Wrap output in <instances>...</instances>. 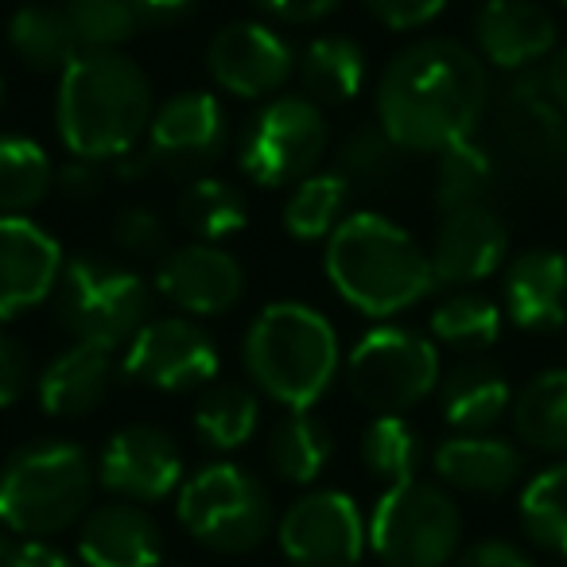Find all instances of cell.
<instances>
[{
  "instance_id": "1",
  "label": "cell",
  "mask_w": 567,
  "mask_h": 567,
  "mask_svg": "<svg viewBox=\"0 0 567 567\" xmlns=\"http://www.w3.org/2000/svg\"><path fill=\"white\" fill-rule=\"evenodd\" d=\"M489 110V71L458 40H420L389 59L378 82V125L401 152L471 141Z\"/></svg>"
},
{
  "instance_id": "2",
  "label": "cell",
  "mask_w": 567,
  "mask_h": 567,
  "mask_svg": "<svg viewBox=\"0 0 567 567\" xmlns=\"http://www.w3.org/2000/svg\"><path fill=\"white\" fill-rule=\"evenodd\" d=\"M331 288L365 319H393L432 296L435 272L424 245L373 210L347 214L323 249Z\"/></svg>"
},
{
  "instance_id": "3",
  "label": "cell",
  "mask_w": 567,
  "mask_h": 567,
  "mask_svg": "<svg viewBox=\"0 0 567 567\" xmlns=\"http://www.w3.org/2000/svg\"><path fill=\"white\" fill-rule=\"evenodd\" d=\"M152 82L121 51H79L59 74L55 125L71 156L121 159L152 125Z\"/></svg>"
},
{
  "instance_id": "4",
  "label": "cell",
  "mask_w": 567,
  "mask_h": 567,
  "mask_svg": "<svg viewBox=\"0 0 567 567\" xmlns=\"http://www.w3.org/2000/svg\"><path fill=\"white\" fill-rule=\"evenodd\" d=\"M252 389L288 412H311L339 378V331L308 303H268L241 339Z\"/></svg>"
},
{
  "instance_id": "5",
  "label": "cell",
  "mask_w": 567,
  "mask_h": 567,
  "mask_svg": "<svg viewBox=\"0 0 567 567\" xmlns=\"http://www.w3.org/2000/svg\"><path fill=\"white\" fill-rule=\"evenodd\" d=\"M97 466L79 443L32 440L0 463V517L24 540L74 528L90 509Z\"/></svg>"
},
{
  "instance_id": "6",
  "label": "cell",
  "mask_w": 567,
  "mask_h": 567,
  "mask_svg": "<svg viewBox=\"0 0 567 567\" xmlns=\"http://www.w3.org/2000/svg\"><path fill=\"white\" fill-rule=\"evenodd\" d=\"M152 288L136 268L110 257H71L55 288V316L74 342L117 354L148 323Z\"/></svg>"
},
{
  "instance_id": "7",
  "label": "cell",
  "mask_w": 567,
  "mask_h": 567,
  "mask_svg": "<svg viewBox=\"0 0 567 567\" xmlns=\"http://www.w3.org/2000/svg\"><path fill=\"white\" fill-rule=\"evenodd\" d=\"M175 517L203 548L241 556L268 540L276 505L257 474L237 463H210L183 478L175 494Z\"/></svg>"
},
{
  "instance_id": "8",
  "label": "cell",
  "mask_w": 567,
  "mask_h": 567,
  "mask_svg": "<svg viewBox=\"0 0 567 567\" xmlns=\"http://www.w3.org/2000/svg\"><path fill=\"white\" fill-rule=\"evenodd\" d=\"M463 544V513L424 478L389 486L370 517V551L381 567H451Z\"/></svg>"
},
{
  "instance_id": "9",
  "label": "cell",
  "mask_w": 567,
  "mask_h": 567,
  "mask_svg": "<svg viewBox=\"0 0 567 567\" xmlns=\"http://www.w3.org/2000/svg\"><path fill=\"white\" fill-rule=\"evenodd\" d=\"M443 365L432 339L409 327H370L347 354V385L378 416H404L440 389Z\"/></svg>"
},
{
  "instance_id": "10",
  "label": "cell",
  "mask_w": 567,
  "mask_h": 567,
  "mask_svg": "<svg viewBox=\"0 0 567 567\" xmlns=\"http://www.w3.org/2000/svg\"><path fill=\"white\" fill-rule=\"evenodd\" d=\"M327 144H331V128H327L323 105L303 94H284L249 121L237 159L249 183L280 190L308 179L327 156Z\"/></svg>"
},
{
  "instance_id": "11",
  "label": "cell",
  "mask_w": 567,
  "mask_h": 567,
  "mask_svg": "<svg viewBox=\"0 0 567 567\" xmlns=\"http://www.w3.org/2000/svg\"><path fill=\"white\" fill-rule=\"evenodd\" d=\"M276 540L292 567H358L370 544V525L350 494L311 489L284 509Z\"/></svg>"
},
{
  "instance_id": "12",
  "label": "cell",
  "mask_w": 567,
  "mask_h": 567,
  "mask_svg": "<svg viewBox=\"0 0 567 567\" xmlns=\"http://www.w3.org/2000/svg\"><path fill=\"white\" fill-rule=\"evenodd\" d=\"M218 347L198 323L183 316L148 319L121 358V373L136 385L159 389V393H187L218 381Z\"/></svg>"
},
{
  "instance_id": "13",
  "label": "cell",
  "mask_w": 567,
  "mask_h": 567,
  "mask_svg": "<svg viewBox=\"0 0 567 567\" xmlns=\"http://www.w3.org/2000/svg\"><path fill=\"white\" fill-rule=\"evenodd\" d=\"M229 144L226 110L206 90H187V94L167 97L156 105L148 125V156L156 167L172 175H198L210 164H218Z\"/></svg>"
},
{
  "instance_id": "14",
  "label": "cell",
  "mask_w": 567,
  "mask_h": 567,
  "mask_svg": "<svg viewBox=\"0 0 567 567\" xmlns=\"http://www.w3.org/2000/svg\"><path fill=\"white\" fill-rule=\"evenodd\" d=\"M206 71L226 94L260 102L288 86V79L296 74V51L276 28L260 20H234L214 35L206 51Z\"/></svg>"
},
{
  "instance_id": "15",
  "label": "cell",
  "mask_w": 567,
  "mask_h": 567,
  "mask_svg": "<svg viewBox=\"0 0 567 567\" xmlns=\"http://www.w3.org/2000/svg\"><path fill=\"white\" fill-rule=\"evenodd\" d=\"M97 482L113 497L156 505L179 494L183 486V455L179 443L152 424H128L105 440L97 455Z\"/></svg>"
},
{
  "instance_id": "16",
  "label": "cell",
  "mask_w": 567,
  "mask_h": 567,
  "mask_svg": "<svg viewBox=\"0 0 567 567\" xmlns=\"http://www.w3.org/2000/svg\"><path fill=\"white\" fill-rule=\"evenodd\" d=\"M63 268L66 257L55 234L28 214H0V323L51 300Z\"/></svg>"
},
{
  "instance_id": "17",
  "label": "cell",
  "mask_w": 567,
  "mask_h": 567,
  "mask_svg": "<svg viewBox=\"0 0 567 567\" xmlns=\"http://www.w3.org/2000/svg\"><path fill=\"white\" fill-rule=\"evenodd\" d=\"M156 288L187 316H226L245 296V268L221 245L190 241L159 257Z\"/></svg>"
},
{
  "instance_id": "18",
  "label": "cell",
  "mask_w": 567,
  "mask_h": 567,
  "mask_svg": "<svg viewBox=\"0 0 567 567\" xmlns=\"http://www.w3.org/2000/svg\"><path fill=\"white\" fill-rule=\"evenodd\" d=\"M502 141L520 164L536 172H559L567 167V113L551 102L544 90L540 71H520L505 86L497 105Z\"/></svg>"
},
{
  "instance_id": "19",
  "label": "cell",
  "mask_w": 567,
  "mask_h": 567,
  "mask_svg": "<svg viewBox=\"0 0 567 567\" xmlns=\"http://www.w3.org/2000/svg\"><path fill=\"white\" fill-rule=\"evenodd\" d=\"M427 257H432L435 284L466 288V284L489 280L509 257V229L494 206H463L443 214Z\"/></svg>"
},
{
  "instance_id": "20",
  "label": "cell",
  "mask_w": 567,
  "mask_h": 567,
  "mask_svg": "<svg viewBox=\"0 0 567 567\" xmlns=\"http://www.w3.org/2000/svg\"><path fill=\"white\" fill-rule=\"evenodd\" d=\"M474 43L486 66L505 74L536 71L556 51V20L536 0H486L474 17Z\"/></svg>"
},
{
  "instance_id": "21",
  "label": "cell",
  "mask_w": 567,
  "mask_h": 567,
  "mask_svg": "<svg viewBox=\"0 0 567 567\" xmlns=\"http://www.w3.org/2000/svg\"><path fill=\"white\" fill-rule=\"evenodd\" d=\"M164 536L141 502L90 505L79 520V559L86 567H159Z\"/></svg>"
},
{
  "instance_id": "22",
  "label": "cell",
  "mask_w": 567,
  "mask_h": 567,
  "mask_svg": "<svg viewBox=\"0 0 567 567\" xmlns=\"http://www.w3.org/2000/svg\"><path fill=\"white\" fill-rule=\"evenodd\" d=\"M502 311L528 334L567 327V257L559 249H525L502 276Z\"/></svg>"
},
{
  "instance_id": "23",
  "label": "cell",
  "mask_w": 567,
  "mask_h": 567,
  "mask_svg": "<svg viewBox=\"0 0 567 567\" xmlns=\"http://www.w3.org/2000/svg\"><path fill=\"white\" fill-rule=\"evenodd\" d=\"M432 471L455 494L502 497L525 474V455L517 443L489 432H455L432 451Z\"/></svg>"
},
{
  "instance_id": "24",
  "label": "cell",
  "mask_w": 567,
  "mask_h": 567,
  "mask_svg": "<svg viewBox=\"0 0 567 567\" xmlns=\"http://www.w3.org/2000/svg\"><path fill=\"white\" fill-rule=\"evenodd\" d=\"M117 381V358L113 350L74 342L59 358H51L48 370L35 378V396L43 412L59 420H82L105 404Z\"/></svg>"
},
{
  "instance_id": "25",
  "label": "cell",
  "mask_w": 567,
  "mask_h": 567,
  "mask_svg": "<svg viewBox=\"0 0 567 567\" xmlns=\"http://www.w3.org/2000/svg\"><path fill=\"white\" fill-rule=\"evenodd\" d=\"M440 409L455 432H489L513 409V389L497 365L458 362L440 381Z\"/></svg>"
},
{
  "instance_id": "26",
  "label": "cell",
  "mask_w": 567,
  "mask_h": 567,
  "mask_svg": "<svg viewBox=\"0 0 567 567\" xmlns=\"http://www.w3.org/2000/svg\"><path fill=\"white\" fill-rule=\"evenodd\" d=\"M9 48L28 71L35 74H63L82 51L66 9L59 4H20L9 20Z\"/></svg>"
},
{
  "instance_id": "27",
  "label": "cell",
  "mask_w": 567,
  "mask_h": 567,
  "mask_svg": "<svg viewBox=\"0 0 567 567\" xmlns=\"http://www.w3.org/2000/svg\"><path fill=\"white\" fill-rule=\"evenodd\" d=\"M296 74L316 105H347L365 86V51L350 35H319L296 59Z\"/></svg>"
},
{
  "instance_id": "28",
  "label": "cell",
  "mask_w": 567,
  "mask_h": 567,
  "mask_svg": "<svg viewBox=\"0 0 567 567\" xmlns=\"http://www.w3.org/2000/svg\"><path fill=\"white\" fill-rule=\"evenodd\" d=\"M513 432L525 447L567 455V370H544L513 396Z\"/></svg>"
},
{
  "instance_id": "29",
  "label": "cell",
  "mask_w": 567,
  "mask_h": 567,
  "mask_svg": "<svg viewBox=\"0 0 567 567\" xmlns=\"http://www.w3.org/2000/svg\"><path fill=\"white\" fill-rule=\"evenodd\" d=\"M257 424L260 396L241 381H210L195 404V435L214 451H241Z\"/></svg>"
},
{
  "instance_id": "30",
  "label": "cell",
  "mask_w": 567,
  "mask_h": 567,
  "mask_svg": "<svg viewBox=\"0 0 567 567\" xmlns=\"http://www.w3.org/2000/svg\"><path fill=\"white\" fill-rule=\"evenodd\" d=\"M334 455L331 427L311 412H288L268 432V458L272 471L292 486H311L327 471Z\"/></svg>"
},
{
  "instance_id": "31",
  "label": "cell",
  "mask_w": 567,
  "mask_h": 567,
  "mask_svg": "<svg viewBox=\"0 0 567 567\" xmlns=\"http://www.w3.org/2000/svg\"><path fill=\"white\" fill-rule=\"evenodd\" d=\"M179 221L195 241L221 245L249 226V203L234 183L218 175H198L179 195Z\"/></svg>"
},
{
  "instance_id": "32",
  "label": "cell",
  "mask_w": 567,
  "mask_h": 567,
  "mask_svg": "<svg viewBox=\"0 0 567 567\" xmlns=\"http://www.w3.org/2000/svg\"><path fill=\"white\" fill-rule=\"evenodd\" d=\"M55 187V164L32 136L0 133V214H32Z\"/></svg>"
},
{
  "instance_id": "33",
  "label": "cell",
  "mask_w": 567,
  "mask_h": 567,
  "mask_svg": "<svg viewBox=\"0 0 567 567\" xmlns=\"http://www.w3.org/2000/svg\"><path fill=\"white\" fill-rule=\"evenodd\" d=\"M350 179L342 172H311L300 179L284 203V229L296 241H327L347 218Z\"/></svg>"
},
{
  "instance_id": "34",
  "label": "cell",
  "mask_w": 567,
  "mask_h": 567,
  "mask_svg": "<svg viewBox=\"0 0 567 567\" xmlns=\"http://www.w3.org/2000/svg\"><path fill=\"white\" fill-rule=\"evenodd\" d=\"M497 187V164L478 141H458L435 159V206L440 214L463 210V206H489Z\"/></svg>"
},
{
  "instance_id": "35",
  "label": "cell",
  "mask_w": 567,
  "mask_h": 567,
  "mask_svg": "<svg viewBox=\"0 0 567 567\" xmlns=\"http://www.w3.org/2000/svg\"><path fill=\"white\" fill-rule=\"evenodd\" d=\"M517 517L536 548L567 559V463H551L525 482Z\"/></svg>"
},
{
  "instance_id": "36",
  "label": "cell",
  "mask_w": 567,
  "mask_h": 567,
  "mask_svg": "<svg viewBox=\"0 0 567 567\" xmlns=\"http://www.w3.org/2000/svg\"><path fill=\"white\" fill-rule=\"evenodd\" d=\"M502 303L482 292H455L432 311V339L451 350H486L502 339Z\"/></svg>"
},
{
  "instance_id": "37",
  "label": "cell",
  "mask_w": 567,
  "mask_h": 567,
  "mask_svg": "<svg viewBox=\"0 0 567 567\" xmlns=\"http://www.w3.org/2000/svg\"><path fill=\"white\" fill-rule=\"evenodd\" d=\"M362 463L385 486H401L420 474L424 440L404 416H373L362 432Z\"/></svg>"
},
{
  "instance_id": "38",
  "label": "cell",
  "mask_w": 567,
  "mask_h": 567,
  "mask_svg": "<svg viewBox=\"0 0 567 567\" xmlns=\"http://www.w3.org/2000/svg\"><path fill=\"white\" fill-rule=\"evenodd\" d=\"M63 9L82 51H121L144 24L136 0H66Z\"/></svg>"
},
{
  "instance_id": "39",
  "label": "cell",
  "mask_w": 567,
  "mask_h": 567,
  "mask_svg": "<svg viewBox=\"0 0 567 567\" xmlns=\"http://www.w3.org/2000/svg\"><path fill=\"white\" fill-rule=\"evenodd\" d=\"M401 148L381 125H358L347 141L339 144V172L350 183H381L396 172Z\"/></svg>"
},
{
  "instance_id": "40",
  "label": "cell",
  "mask_w": 567,
  "mask_h": 567,
  "mask_svg": "<svg viewBox=\"0 0 567 567\" xmlns=\"http://www.w3.org/2000/svg\"><path fill=\"white\" fill-rule=\"evenodd\" d=\"M110 241L117 252L133 260L164 257L167 252V229L152 206H125V210L113 214L110 221Z\"/></svg>"
},
{
  "instance_id": "41",
  "label": "cell",
  "mask_w": 567,
  "mask_h": 567,
  "mask_svg": "<svg viewBox=\"0 0 567 567\" xmlns=\"http://www.w3.org/2000/svg\"><path fill=\"white\" fill-rule=\"evenodd\" d=\"M35 381L32 354L17 334L0 331V409H12V404L24 401L28 385Z\"/></svg>"
},
{
  "instance_id": "42",
  "label": "cell",
  "mask_w": 567,
  "mask_h": 567,
  "mask_svg": "<svg viewBox=\"0 0 567 567\" xmlns=\"http://www.w3.org/2000/svg\"><path fill=\"white\" fill-rule=\"evenodd\" d=\"M105 183H110V172H105L102 159L71 156L66 164L55 167L59 195L71 198V203H94V198H102Z\"/></svg>"
},
{
  "instance_id": "43",
  "label": "cell",
  "mask_w": 567,
  "mask_h": 567,
  "mask_svg": "<svg viewBox=\"0 0 567 567\" xmlns=\"http://www.w3.org/2000/svg\"><path fill=\"white\" fill-rule=\"evenodd\" d=\"M362 4L393 32H420L447 9V0H362Z\"/></svg>"
},
{
  "instance_id": "44",
  "label": "cell",
  "mask_w": 567,
  "mask_h": 567,
  "mask_svg": "<svg viewBox=\"0 0 567 567\" xmlns=\"http://www.w3.org/2000/svg\"><path fill=\"white\" fill-rule=\"evenodd\" d=\"M252 4L280 24H319L339 9L342 0H252Z\"/></svg>"
},
{
  "instance_id": "45",
  "label": "cell",
  "mask_w": 567,
  "mask_h": 567,
  "mask_svg": "<svg viewBox=\"0 0 567 567\" xmlns=\"http://www.w3.org/2000/svg\"><path fill=\"white\" fill-rule=\"evenodd\" d=\"M451 567H536V564L509 540H478L463 556H455Z\"/></svg>"
},
{
  "instance_id": "46",
  "label": "cell",
  "mask_w": 567,
  "mask_h": 567,
  "mask_svg": "<svg viewBox=\"0 0 567 567\" xmlns=\"http://www.w3.org/2000/svg\"><path fill=\"white\" fill-rule=\"evenodd\" d=\"M4 567H74V559L48 540H24L9 551Z\"/></svg>"
},
{
  "instance_id": "47",
  "label": "cell",
  "mask_w": 567,
  "mask_h": 567,
  "mask_svg": "<svg viewBox=\"0 0 567 567\" xmlns=\"http://www.w3.org/2000/svg\"><path fill=\"white\" fill-rule=\"evenodd\" d=\"M540 74H544V90L551 94V102L567 113V43L551 51L548 63L540 66Z\"/></svg>"
},
{
  "instance_id": "48",
  "label": "cell",
  "mask_w": 567,
  "mask_h": 567,
  "mask_svg": "<svg viewBox=\"0 0 567 567\" xmlns=\"http://www.w3.org/2000/svg\"><path fill=\"white\" fill-rule=\"evenodd\" d=\"M195 4L198 0H136L144 24H172V20L195 12Z\"/></svg>"
},
{
  "instance_id": "49",
  "label": "cell",
  "mask_w": 567,
  "mask_h": 567,
  "mask_svg": "<svg viewBox=\"0 0 567 567\" xmlns=\"http://www.w3.org/2000/svg\"><path fill=\"white\" fill-rule=\"evenodd\" d=\"M12 536H17V533H12V528H9V520L0 517V567H4V559H9V551L17 548V544H12Z\"/></svg>"
},
{
  "instance_id": "50",
  "label": "cell",
  "mask_w": 567,
  "mask_h": 567,
  "mask_svg": "<svg viewBox=\"0 0 567 567\" xmlns=\"http://www.w3.org/2000/svg\"><path fill=\"white\" fill-rule=\"evenodd\" d=\"M0 113H4V82H0Z\"/></svg>"
},
{
  "instance_id": "51",
  "label": "cell",
  "mask_w": 567,
  "mask_h": 567,
  "mask_svg": "<svg viewBox=\"0 0 567 567\" xmlns=\"http://www.w3.org/2000/svg\"><path fill=\"white\" fill-rule=\"evenodd\" d=\"M559 4H564V9H567V0H559Z\"/></svg>"
},
{
  "instance_id": "52",
  "label": "cell",
  "mask_w": 567,
  "mask_h": 567,
  "mask_svg": "<svg viewBox=\"0 0 567 567\" xmlns=\"http://www.w3.org/2000/svg\"><path fill=\"white\" fill-rule=\"evenodd\" d=\"M559 567H567V559H564V564H559Z\"/></svg>"
}]
</instances>
